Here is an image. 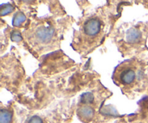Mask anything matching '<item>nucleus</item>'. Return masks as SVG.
<instances>
[{"mask_svg":"<svg viewBox=\"0 0 148 123\" xmlns=\"http://www.w3.org/2000/svg\"><path fill=\"white\" fill-rule=\"evenodd\" d=\"M113 80L124 93L130 95L143 91L148 84V67L141 61L128 59L116 67Z\"/></svg>","mask_w":148,"mask_h":123,"instance_id":"obj_1","label":"nucleus"},{"mask_svg":"<svg viewBox=\"0 0 148 123\" xmlns=\"http://www.w3.org/2000/svg\"><path fill=\"white\" fill-rule=\"evenodd\" d=\"M106 32L103 18L98 14L91 15L82 22L79 31L75 34L72 45L79 53L88 54L102 43Z\"/></svg>","mask_w":148,"mask_h":123,"instance_id":"obj_2","label":"nucleus"},{"mask_svg":"<svg viewBox=\"0 0 148 123\" xmlns=\"http://www.w3.org/2000/svg\"><path fill=\"white\" fill-rule=\"evenodd\" d=\"M35 43L36 44L46 45L53 41L55 36L54 29L51 26L40 25L36 27L34 31Z\"/></svg>","mask_w":148,"mask_h":123,"instance_id":"obj_3","label":"nucleus"},{"mask_svg":"<svg viewBox=\"0 0 148 123\" xmlns=\"http://www.w3.org/2000/svg\"><path fill=\"white\" fill-rule=\"evenodd\" d=\"M12 121V114L6 109H1L0 116V123H10Z\"/></svg>","mask_w":148,"mask_h":123,"instance_id":"obj_4","label":"nucleus"},{"mask_svg":"<svg viewBox=\"0 0 148 123\" xmlns=\"http://www.w3.org/2000/svg\"><path fill=\"white\" fill-rule=\"evenodd\" d=\"M25 20V16L23 14H17L15 16V17L14 18V20H13V25L14 26H20L24 22Z\"/></svg>","mask_w":148,"mask_h":123,"instance_id":"obj_5","label":"nucleus"},{"mask_svg":"<svg viewBox=\"0 0 148 123\" xmlns=\"http://www.w3.org/2000/svg\"><path fill=\"white\" fill-rule=\"evenodd\" d=\"M12 10H13V7H12L10 4H5V5H1V15H4V14H7V13L12 12Z\"/></svg>","mask_w":148,"mask_h":123,"instance_id":"obj_6","label":"nucleus"},{"mask_svg":"<svg viewBox=\"0 0 148 123\" xmlns=\"http://www.w3.org/2000/svg\"><path fill=\"white\" fill-rule=\"evenodd\" d=\"M28 123H43V122H42V120L40 117H37V116H35V117H33L32 118H30Z\"/></svg>","mask_w":148,"mask_h":123,"instance_id":"obj_7","label":"nucleus"}]
</instances>
